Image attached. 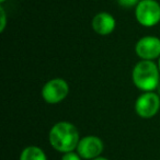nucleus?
I'll use <instances>...</instances> for the list:
<instances>
[{
    "label": "nucleus",
    "instance_id": "obj_2",
    "mask_svg": "<svg viewBox=\"0 0 160 160\" xmlns=\"http://www.w3.org/2000/svg\"><path fill=\"white\" fill-rule=\"evenodd\" d=\"M132 81L142 92L156 91L160 85V70L153 60L137 62L132 70Z\"/></svg>",
    "mask_w": 160,
    "mask_h": 160
},
{
    "label": "nucleus",
    "instance_id": "obj_9",
    "mask_svg": "<svg viewBox=\"0 0 160 160\" xmlns=\"http://www.w3.org/2000/svg\"><path fill=\"white\" fill-rule=\"evenodd\" d=\"M19 160H48L45 151L38 146H27L22 149Z\"/></svg>",
    "mask_w": 160,
    "mask_h": 160
},
{
    "label": "nucleus",
    "instance_id": "obj_15",
    "mask_svg": "<svg viewBox=\"0 0 160 160\" xmlns=\"http://www.w3.org/2000/svg\"><path fill=\"white\" fill-rule=\"evenodd\" d=\"M157 64H158V67H159V70H160V58L158 59V62H157Z\"/></svg>",
    "mask_w": 160,
    "mask_h": 160
},
{
    "label": "nucleus",
    "instance_id": "obj_16",
    "mask_svg": "<svg viewBox=\"0 0 160 160\" xmlns=\"http://www.w3.org/2000/svg\"><path fill=\"white\" fill-rule=\"evenodd\" d=\"M6 1H7V0H0V3H1V5H2V3H5Z\"/></svg>",
    "mask_w": 160,
    "mask_h": 160
},
{
    "label": "nucleus",
    "instance_id": "obj_4",
    "mask_svg": "<svg viewBox=\"0 0 160 160\" xmlns=\"http://www.w3.org/2000/svg\"><path fill=\"white\" fill-rule=\"evenodd\" d=\"M69 94V85L64 78H53L44 83L41 90L42 99L48 104H58Z\"/></svg>",
    "mask_w": 160,
    "mask_h": 160
},
{
    "label": "nucleus",
    "instance_id": "obj_8",
    "mask_svg": "<svg viewBox=\"0 0 160 160\" xmlns=\"http://www.w3.org/2000/svg\"><path fill=\"white\" fill-rule=\"evenodd\" d=\"M92 30L101 36L110 35L114 32L116 28V20L111 13L101 11L92 18Z\"/></svg>",
    "mask_w": 160,
    "mask_h": 160
},
{
    "label": "nucleus",
    "instance_id": "obj_14",
    "mask_svg": "<svg viewBox=\"0 0 160 160\" xmlns=\"http://www.w3.org/2000/svg\"><path fill=\"white\" fill-rule=\"evenodd\" d=\"M156 92H157V93L159 94V97H160V85H159V87H158V89L156 90Z\"/></svg>",
    "mask_w": 160,
    "mask_h": 160
},
{
    "label": "nucleus",
    "instance_id": "obj_13",
    "mask_svg": "<svg viewBox=\"0 0 160 160\" xmlns=\"http://www.w3.org/2000/svg\"><path fill=\"white\" fill-rule=\"evenodd\" d=\"M92 160H109L107 157H102V156H100V157H98V158H94V159H92Z\"/></svg>",
    "mask_w": 160,
    "mask_h": 160
},
{
    "label": "nucleus",
    "instance_id": "obj_3",
    "mask_svg": "<svg viewBox=\"0 0 160 160\" xmlns=\"http://www.w3.org/2000/svg\"><path fill=\"white\" fill-rule=\"evenodd\" d=\"M135 19L144 28H152L160 23V3L157 0H140L135 8Z\"/></svg>",
    "mask_w": 160,
    "mask_h": 160
},
{
    "label": "nucleus",
    "instance_id": "obj_5",
    "mask_svg": "<svg viewBox=\"0 0 160 160\" xmlns=\"http://www.w3.org/2000/svg\"><path fill=\"white\" fill-rule=\"evenodd\" d=\"M135 112L140 118L150 120L160 111V97L156 91L142 92L135 101Z\"/></svg>",
    "mask_w": 160,
    "mask_h": 160
},
{
    "label": "nucleus",
    "instance_id": "obj_6",
    "mask_svg": "<svg viewBox=\"0 0 160 160\" xmlns=\"http://www.w3.org/2000/svg\"><path fill=\"white\" fill-rule=\"evenodd\" d=\"M135 54L142 60H158L160 58V38L155 35H145L135 44Z\"/></svg>",
    "mask_w": 160,
    "mask_h": 160
},
{
    "label": "nucleus",
    "instance_id": "obj_12",
    "mask_svg": "<svg viewBox=\"0 0 160 160\" xmlns=\"http://www.w3.org/2000/svg\"><path fill=\"white\" fill-rule=\"evenodd\" d=\"M60 160H83L82 158L80 157V155L77 151H70V152L62 153V157Z\"/></svg>",
    "mask_w": 160,
    "mask_h": 160
},
{
    "label": "nucleus",
    "instance_id": "obj_10",
    "mask_svg": "<svg viewBox=\"0 0 160 160\" xmlns=\"http://www.w3.org/2000/svg\"><path fill=\"white\" fill-rule=\"evenodd\" d=\"M140 0H116V2L120 7L124 8V9H132V8H136V6L139 3Z\"/></svg>",
    "mask_w": 160,
    "mask_h": 160
},
{
    "label": "nucleus",
    "instance_id": "obj_7",
    "mask_svg": "<svg viewBox=\"0 0 160 160\" xmlns=\"http://www.w3.org/2000/svg\"><path fill=\"white\" fill-rule=\"evenodd\" d=\"M104 150V142L96 135H88L81 137L77 146V151L80 157L85 160H92L102 155Z\"/></svg>",
    "mask_w": 160,
    "mask_h": 160
},
{
    "label": "nucleus",
    "instance_id": "obj_1",
    "mask_svg": "<svg viewBox=\"0 0 160 160\" xmlns=\"http://www.w3.org/2000/svg\"><path fill=\"white\" fill-rule=\"evenodd\" d=\"M78 127L68 121H59L48 132V142L57 152L66 153L75 151L80 140Z\"/></svg>",
    "mask_w": 160,
    "mask_h": 160
},
{
    "label": "nucleus",
    "instance_id": "obj_11",
    "mask_svg": "<svg viewBox=\"0 0 160 160\" xmlns=\"http://www.w3.org/2000/svg\"><path fill=\"white\" fill-rule=\"evenodd\" d=\"M7 13L2 6H0V32L3 33L7 28Z\"/></svg>",
    "mask_w": 160,
    "mask_h": 160
}]
</instances>
